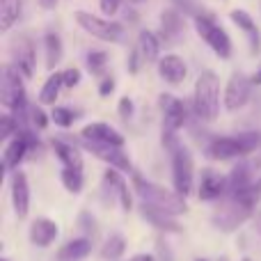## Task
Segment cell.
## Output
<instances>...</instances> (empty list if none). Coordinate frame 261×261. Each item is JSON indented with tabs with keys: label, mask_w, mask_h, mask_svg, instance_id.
Returning <instances> with one entry per match:
<instances>
[{
	"label": "cell",
	"mask_w": 261,
	"mask_h": 261,
	"mask_svg": "<svg viewBox=\"0 0 261 261\" xmlns=\"http://www.w3.org/2000/svg\"><path fill=\"white\" fill-rule=\"evenodd\" d=\"M83 147L90 149L92 153H96L99 158H103L110 167L119 172H133L130 170V158L122 151L119 147H108V144H94V142H83Z\"/></svg>",
	"instance_id": "cell-17"
},
{
	"label": "cell",
	"mask_w": 261,
	"mask_h": 261,
	"mask_svg": "<svg viewBox=\"0 0 261 261\" xmlns=\"http://www.w3.org/2000/svg\"><path fill=\"white\" fill-rule=\"evenodd\" d=\"M158 103H161V110H163V128H170L176 133L186 124V119H188L184 101L176 99L174 94H161Z\"/></svg>",
	"instance_id": "cell-10"
},
{
	"label": "cell",
	"mask_w": 261,
	"mask_h": 261,
	"mask_svg": "<svg viewBox=\"0 0 261 261\" xmlns=\"http://www.w3.org/2000/svg\"><path fill=\"white\" fill-rule=\"evenodd\" d=\"M0 101L3 106L14 115L18 124H25L28 113V99H25V87H23L21 73L14 67L3 69V81H0Z\"/></svg>",
	"instance_id": "cell-4"
},
{
	"label": "cell",
	"mask_w": 261,
	"mask_h": 261,
	"mask_svg": "<svg viewBox=\"0 0 261 261\" xmlns=\"http://www.w3.org/2000/svg\"><path fill=\"white\" fill-rule=\"evenodd\" d=\"M30 151V140H28L25 130H18L14 135V140H9L7 147L3 151V170L12 172L14 167H18V163L25 158V153Z\"/></svg>",
	"instance_id": "cell-16"
},
{
	"label": "cell",
	"mask_w": 261,
	"mask_h": 261,
	"mask_svg": "<svg viewBox=\"0 0 261 261\" xmlns=\"http://www.w3.org/2000/svg\"><path fill=\"white\" fill-rule=\"evenodd\" d=\"M195 30H197V35L202 37V39L206 41L208 46H211L213 53H216L218 58L227 60L231 55V41H229V37H227V32L222 30L220 25H216V23H213L211 14H204V16L195 18Z\"/></svg>",
	"instance_id": "cell-7"
},
{
	"label": "cell",
	"mask_w": 261,
	"mask_h": 261,
	"mask_svg": "<svg viewBox=\"0 0 261 261\" xmlns=\"http://www.w3.org/2000/svg\"><path fill=\"white\" fill-rule=\"evenodd\" d=\"M14 133H18V122L14 119L12 113H5L3 117H0V140L9 142V138H12Z\"/></svg>",
	"instance_id": "cell-31"
},
{
	"label": "cell",
	"mask_w": 261,
	"mask_h": 261,
	"mask_svg": "<svg viewBox=\"0 0 261 261\" xmlns=\"http://www.w3.org/2000/svg\"><path fill=\"white\" fill-rule=\"evenodd\" d=\"M50 147H53V151L58 153L60 161L64 163V167H71V170H83L81 149H78L73 142H67V140L53 138V140H50Z\"/></svg>",
	"instance_id": "cell-21"
},
{
	"label": "cell",
	"mask_w": 261,
	"mask_h": 261,
	"mask_svg": "<svg viewBox=\"0 0 261 261\" xmlns=\"http://www.w3.org/2000/svg\"><path fill=\"white\" fill-rule=\"evenodd\" d=\"M195 115L199 119L213 122L220 113V81L213 71H204L195 83V94H193Z\"/></svg>",
	"instance_id": "cell-3"
},
{
	"label": "cell",
	"mask_w": 261,
	"mask_h": 261,
	"mask_svg": "<svg viewBox=\"0 0 261 261\" xmlns=\"http://www.w3.org/2000/svg\"><path fill=\"white\" fill-rule=\"evenodd\" d=\"M133 186H135V193L142 197V204H147V206L165 211V213H170V216H181V213L188 211L186 199L181 197V195L172 193V190L163 188V186H158V184H151V181H147L140 172H133Z\"/></svg>",
	"instance_id": "cell-1"
},
{
	"label": "cell",
	"mask_w": 261,
	"mask_h": 261,
	"mask_svg": "<svg viewBox=\"0 0 261 261\" xmlns=\"http://www.w3.org/2000/svg\"><path fill=\"white\" fill-rule=\"evenodd\" d=\"M106 62H108V55H106L103 50H90V53H87V67H90L92 73L103 71Z\"/></svg>",
	"instance_id": "cell-32"
},
{
	"label": "cell",
	"mask_w": 261,
	"mask_h": 261,
	"mask_svg": "<svg viewBox=\"0 0 261 261\" xmlns=\"http://www.w3.org/2000/svg\"><path fill=\"white\" fill-rule=\"evenodd\" d=\"M12 204H14V211L16 216L21 218H28V211H30V186H28V176L23 172H14L12 174Z\"/></svg>",
	"instance_id": "cell-14"
},
{
	"label": "cell",
	"mask_w": 261,
	"mask_h": 261,
	"mask_svg": "<svg viewBox=\"0 0 261 261\" xmlns=\"http://www.w3.org/2000/svg\"><path fill=\"white\" fill-rule=\"evenodd\" d=\"M156 250H158V259L161 261H174V254H172V248L165 243L163 239L156 241Z\"/></svg>",
	"instance_id": "cell-39"
},
{
	"label": "cell",
	"mask_w": 261,
	"mask_h": 261,
	"mask_svg": "<svg viewBox=\"0 0 261 261\" xmlns=\"http://www.w3.org/2000/svg\"><path fill=\"white\" fill-rule=\"evenodd\" d=\"M140 60H142V55L138 53V48L130 53V60H128V69H130V73H138L140 71Z\"/></svg>",
	"instance_id": "cell-41"
},
{
	"label": "cell",
	"mask_w": 261,
	"mask_h": 261,
	"mask_svg": "<svg viewBox=\"0 0 261 261\" xmlns=\"http://www.w3.org/2000/svg\"><path fill=\"white\" fill-rule=\"evenodd\" d=\"M250 213L252 211H248L245 206H241V204H236L234 199L227 197V202L213 213V225L225 229V231H234L236 227H241L245 220H248Z\"/></svg>",
	"instance_id": "cell-9"
},
{
	"label": "cell",
	"mask_w": 261,
	"mask_h": 261,
	"mask_svg": "<svg viewBox=\"0 0 261 261\" xmlns=\"http://www.w3.org/2000/svg\"><path fill=\"white\" fill-rule=\"evenodd\" d=\"M0 261H9V259H7V257H3V259H0Z\"/></svg>",
	"instance_id": "cell-49"
},
{
	"label": "cell",
	"mask_w": 261,
	"mask_h": 261,
	"mask_svg": "<svg viewBox=\"0 0 261 261\" xmlns=\"http://www.w3.org/2000/svg\"><path fill=\"white\" fill-rule=\"evenodd\" d=\"M39 3H41V7H46V9H53L58 0H39Z\"/></svg>",
	"instance_id": "cell-44"
},
{
	"label": "cell",
	"mask_w": 261,
	"mask_h": 261,
	"mask_svg": "<svg viewBox=\"0 0 261 261\" xmlns=\"http://www.w3.org/2000/svg\"><path fill=\"white\" fill-rule=\"evenodd\" d=\"M161 32L165 41H176L184 35V16L179 9H165L161 14Z\"/></svg>",
	"instance_id": "cell-22"
},
{
	"label": "cell",
	"mask_w": 261,
	"mask_h": 261,
	"mask_svg": "<svg viewBox=\"0 0 261 261\" xmlns=\"http://www.w3.org/2000/svg\"><path fill=\"white\" fill-rule=\"evenodd\" d=\"M119 3H122V0H99L103 14H115L119 9Z\"/></svg>",
	"instance_id": "cell-40"
},
{
	"label": "cell",
	"mask_w": 261,
	"mask_h": 261,
	"mask_svg": "<svg viewBox=\"0 0 261 261\" xmlns=\"http://www.w3.org/2000/svg\"><path fill=\"white\" fill-rule=\"evenodd\" d=\"M124 252H126V239H124L122 234H110L108 241L103 243V248H101V257L106 261H119L124 257Z\"/></svg>",
	"instance_id": "cell-27"
},
{
	"label": "cell",
	"mask_w": 261,
	"mask_h": 261,
	"mask_svg": "<svg viewBox=\"0 0 261 261\" xmlns=\"http://www.w3.org/2000/svg\"><path fill=\"white\" fill-rule=\"evenodd\" d=\"M138 53L142 55V62H156L161 55V41L151 30H142L138 35Z\"/></svg>",
	"instance_id": "cell-25"
},
{
	"label": "cell",
	"mask_w": 261,
	"mask_h": 261,
	"mask_svg": "<svg viewBox=\"0 0 261 261\" xmlns=\"http://www.w3.org/2000/svg\"><path fill=\"white\" fill-rule=\"evenodd\" d=\"M12 58H14V69L23 78H30L35 73V46H32V41L28 37H18L14 41Z\"/></svg>",
	"instance_id": "cell-12"
},
{
	"label": "cell",
	"mask_w": 261,
	"mask_h": 261,
	"mask_svg": "<svg viewBox=\"0 0 261 261\" xmlns=\"http://www.w3.org/2000/svg\"><path fill=\"white\" fill-rule=\"evenodd\" d=\"M128 261H156L153 254H135V257H130Z\"/></svg>",
	"instance_id": "cell-43"
},
{
	"label": "cell",
	"mask_w": 261,
	"mask_h": 261,
	"mask_svg": "<svg viewBox=\"0 0 261 261\" xmlns=\"http://www.w3.org/2000/svg\"><path fill=\"white\" fill-rule=\"evenodd\" d=\"M252 85H261V67L257 69V73H254V78H252Z\"/></svg>",
	"instance_id": "cell-45"
},
{
	"label": "cell",
	"mask_w": 261,
	"mask_h": 261,
	"mask_svg": "<svg viewBox=\"0 0 261 261\" xmlns=\"http://www.w3.org/2000/svg\"><path fill=\"white\" fill-rule=\"evenodd\" d=\"M113 92H115V81L113 78H106V81L101 83V87H99V94L108 96V94H113Z\"/></svg>",
	"instance_id": "cell-42"
},
{
	"label": "cell",
	"mask_w": 261,
	"mask_h": 261,
	"mask_svg": "<svg viewBox=\"0 0 261 261\" xmlns=\"http://www.w3.org/2000/svg\"><path fill=\"white\" fill-rule=\"evenodd\" d=\"M21 16V0H0V30L7 32Z\"/></svg>",
	"instance_id": "cell-28"
},
{
	"label": "cell",
	"mask_w": 261,
	"mask_h": 261,
	"mask_svg": "<svg viewBox=\"0 0 261 261\" xmlns=\"http://www.w3.org/2000/svg\"><path fill=\"white\" fill-rule=\"evenodd\" d=\"M220 261H229V259H227V257H220Z\"/></svg>",
	"instance_id": "cell-48"
},
{
	"label": "cell",
	"mask_w": 261,
	"mask_h": 261,
	"mask_svg": "<svg viewBox=\"0 0 261 261\" xmlns=\"http://www.w3.org/2000/svg\"><path fill=\"white\" fill-rule=\"evenodd\" d=\"M128 3H133V5H140V3H147V0H128Z\"/></svg>",
	"instance_id": "cell-46"
},
{
	"label": "cell",
	"mask_w": 261,
	"mask_h": 261,
	"mask_svg": "<svg viewBox=\"0 0 261 261\" xmlns=\"http://www.w3.org/2000/svg\"><path fill=\"white\" fill-rule=\"evenodd\" d=\"M172 153V181H174V193L181 197H188L193 193V156H190L188 147L179 144Z\"/></svg>",
	"instance_id": "cell-5"
},
{
	"label": "cell",
	"mask_w": 261,
	"mask_h": 261,
	"mask_svg": "<svg viewBox=\"0 0 261 261\" xmlns=\"http://www.w3.org/2000/svg\"><path fill=\"white\" fill-rule=\"evenodd\" d=\"M158 73H161L163 81L172 83V85H179L188 76V67H186V62L179 55H165V58L158 60Z\"/></svg>",
	"instance_id": "cell-19"
},
{
	"label": "cell",
	"mask_w": 261,
	"mask_h": 261,
	"mask_svg": "<svg viewBox=\"0 0 261 261\" xmlns=\"http://www.w3.org/2000/svg\"><path fill=\"white\" fill-rule=\"evenodd\" d=\"M76 21L78 25L85 32H90L92 37L101 41H110V44H117V41L124 39V25L115 21H106V18H99L90 12H76Z\"/></svg>",
	"instance_id": "cell-6"
},
{
	"label": "cell",
	"mask_w": 261,
	"mask_h": 261,
	"mask_svg": "<svg viewBox=\"0 0 261 261\" xmlns=\"http://www.w3.org/2000/svg\"><path fill=\"white\" fill-rule=\"evenodd\" d=\"M261 144V133L257 130H245L239 135H225V138H213L208 142V156L216 161H229L252 153Z\"/></svg>",
	"instance_id": "cell-2"
},
{
	"label": "cell",
	"mask_w": 261,
	"mask_h": 261,
	"mask_svg": "<svg viewBox=\"0 0 261 261\" xmlns=\"http://www.w3.org/2000/svg\"><path fill=\"white\" fill-rule=\"evenodd\" d=\"M227 181H229L227 195H236V193H241V190H245V188H250V186L257 184V181L252 179V170H250L248 163H239V165L231 167Z\"/></svg>",
	"instance_id": "cell-23"
},
{
	"label": "cell",
	"mask_w": 261,
	"mask_h": 261,
	"mask_svg": "<svg viewBox=\"0 0 261 261\" xmlns=\"http://www.w3.org/2000/svg\"><path fill=\"white\" fill-rule=\"evenodd\" d=\"M30 117H32V122H35L37 128H46V126H48V117L44 115V110H41L39 106H32V108H30Z\"/></svg>",
	"instance_id": "cell-36"
},
{
	"label": "cell",
	"mask_w": 261,
	"mask_h": 261,
	"mask_svg": "<svg viewBox=\"0 0 261 261\" xmlns=\"http://www.w3.org/2000/svg\"><path fill=\"white\" fill-rule=\"evenodd\" d=\"M227 188H229L227 176H222L220 172L211 170V167L202 170V179H199V199L213 202V199L222 197V195L227 193Z\"/></svg>",
	"instance_id": "cell-13"
},
{
	"label": "cell",
	"mask_w": 261,
	"mask_h": 261,
	"mask_svg": "<svg viewBox=\"0 0 261 261\" xmlns=\"http://www.w3.org/2000/svg\"><path fill=\"white\" fill-rule=\"evenodd\" d=\"M62 81H64V87H76L81 83V71L76 67L67 69V71H62Z\"/></svg>",
	"instance_id": "cell-37"
},
{
	"label": "cell",
	"mask_w": 261,
	"mask_h": 261,
	"mask_svg": "<svg viewBox=\"0 0 261 261\" xmlns=\"http://www.w3.org/2000/svg\"><path fill=\"white\" fill-rule=\"evenodd\" d=\"M250 90H252V81L245 73L234 71L227 81L225 87V108L227 110H239L248 103L250 99Z\"/></svg>",
	"instance_id": "cell-8"
},
{
	"label": "cell",
	"mask_w": 261,
	"mask_h": 261,
	"mask_svg": "<svg viewBox=\"0 0 261 261\" xmlns=\"http://www.w3.org/2000/svg\"><path fill=\"white\" fill-rule=\"evenodd\" d=\"M64 87V81H62V73H50L48 81L44 83V87H41V94H39V101L41 103H48L55 108V101H58L60 96V90Z\"/></svg>",
	"instance_id": "cell-29"
},
{
	"label": "cell",
	"mask_w": 261,
	"mask_h": 261,
	"mask_svg": "<svg viewBox=\"0 0 261 261\" xmlns=\"http://www.w3.org/2000/svg\"><path fill=\"white\" fill-rule=\"evenodd\" d=\"M58 234H60V227L50 218H37L30 225V241L37 248H48L50 243H55Z\"/></svg>",
	"instance_id": "cell-18"
},
{
	"label": "cell",
	"mask_w": 261,
	"mask_h": 261,
	"mask_svg": "<svg viewBox=\"0 0 261 261\" xmlns=\"http://www.w3.org/2000/svg\"><path fill=\"white\" fill-rule=\"evenodd\" d=\"M90 252H92V241L87 236H81V239H73L69 243H64L58 252V259L60 261H83Z\"/></svg>",
	"instance_id": "cell-24"
},
{
	"label": "cell",
	"mask_w": 261,
	"mask_h": 261,
	"mask_svg": "<svg viewBox=\"0 0 261 261\" xmlns=\"http://www.w3.org/2000/svg\"><path fill=\"white\" fill-rule=\"evenodd\" d=\"M195 261H208V259H202V257H197V259H195Z\"/></svg>",
	"instance_id": "cell-47"
},
{
	"label": "cell",
	"mask_w": 261,
	"mask_h": 261,
	"mask_svg": "<svg viewBox=\"0 0 261 261\" xmlns=\"http://www.w3.org/2000/svg\"><path fill=\"white\" fill-rule=\"evenodd\" d=\"M44 50H46V67L53 71L62 60V39L58 32H46L44 37Z\"/></svg>",
	"instance_id": "cell-26"
},
{
	"label": "cell",
	"mask_w": 261,
	"mask_h": 261,
	"mask_svg": "<svg viewBox=\"0 0 261 261\" xmlns=\"http://www.w3.org/2000/svg\"><path fill=\"white\" fill-rule=\"evenodd\" d=\"M53 119H55V124H58V126L67 128V126H71V124H73L76 113H71V110L64 108V106H55V108H53Z\"/></svg>",
	"instance_id": "cell-33"
},
{
	"label": "cell",
	"mask_w": 261,
	"mask_h": 261,
	"mask_svg": "<svg viewBox=\"0 0 261 261\" xmlns=\"http://www.w3.org/2000/svg\"><path fill=\"white\" fill-rule=\"evenodd\" d=\"M117 199H119V204H122V208L124 211H130V193H128V184L126 181H119V186H117Z\"/></svg>",
	"instance_id": "cell-35"
},
{
	"label": "cell",
	"mask_w": 261,
	"mask_h": 261,
	"mask_svg": "<svg viewBox=\"0 0 261 261\" xmlns=\"http://www.w3.org/2000/svg\"><path fill=\"white\" fill-rule=\"evenodd\" d=\"M229 16H231V21L245 32V37H248V41H250V48H252V55H259L261 53V35H259V28H257V23H254V18L250 16L245 9H234Z\"/></svg>",
	"instance_id": "cell-20"
},
{
	"label": "cell",
	"mask_w": 261,
	"mask_h": 261,
	"mask_svg": "<svg viewBox=\"0 0 261 261\" xmlns=\"http://www.w3.org/2000/svg\"><path fill=\"white\" fill-rule=\"evenodd\" d=\"M140 216L151 227H156L158 231H163V234H181V229H184V227L179 225V220H176V216L158 211V208L147 206V204H140Z\"/></svg>",
	"instance_id": "cell-15"
},
{
	"label": "cell",
	"mask_w": 261,
	"mask_h": 261,
	"mask_svg": "<svg viewBox=\"0 0 261 261\" xmlns=\"http://www.w3.org/2000/svg\"><path fill=\"white\" fill-rule=\"evenodd\" d=\"M172 3L176 5V9H179L181 14H190V16L193 18H197V16H204V9L199 7L197 3H195V0H172Z\"/></svg>",
	"instance_id": "cell-34"
},
{
	"label": "cell",
	"mask_w": 261,
	"mask_h": 261,
	"mask_svg": "<svg viewBox=\"0 0 261 261\" xmlns=\"http://www.w3.org/2000/svg\"><path fill=\"white\" fill-rule=\"evenodd\" d=\"M81 138L85 140V142H94V144H108V147H119V149L124 147V135L106 122L87 124V126L81 130Z\"/></svg>",
	"instance_id": "cell-11"
},
{
	"label": "cell",
	"mask_w": 261,
	"mask_h": 261,
	"mask_svg": "<svg viewBox=\"0 0 261 261\" xmlns=\"http://www.w3.org/2000/svg\"><path fill=\"white\" fill-rule=\"evenodd\" d=\"M243 261H252V259H248V257H245V259H243Z\"/></svg>",
	"instance_id": "cell-50"
},
{
	"label": "cell",
	"mask_w": 261,
	"mask_h": 261,
	"mask_svg": "<svg viewBox=\"0 0 261 261\" xmlns=\"http://www.w3.org/2000/svg\"><path fill=\"white\" fill-rule=\"evenodd\" d=\"M60 181L62 186L69 190V193H81L83 186H85V179H83V170H71V167H62L60 172Z\"/></svg>",
	"instance_id": "cell-30"
},
{
	"label": "cell",
	"mask_w": 261,
	"mask_h": 261,
	"mask_svg": "<svg viewBox=\"0 0 261 261\" xmlns=\"http://www.w3.org/2000/svg\"><path fill=\"white\" fill-rule=\"evenodd\" d=\"M119 117H122L124 122H128V119L133 117V101H130L128 96L119 99Z\"/></svg>",
	"instance_id": "cell-38"
}]
</instances>
